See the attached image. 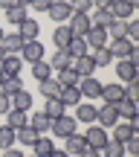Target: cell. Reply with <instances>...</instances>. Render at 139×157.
<instances>
[{
  "instance_id": "obj_8",
  "label": "cell",
  "mask_w": 139,
  "mask_h": 157,
  "mask_svg": "<svg viewBox=\"0 0 139 157\" xmlns=\"http://www.w3.org/2000/svg\"><path fill=\"white\" fill-rule=\"evenodd\" d=\"M84 41H87V50H99V47H107V29H101V26H90L87 29V35H84Z\"/></svg>"
},
{
  "instance_id": "obj_14",
  "label": "cell",
  "mask_w": 139,
  "mask_h": 157,
  "mask_svg": "<svg viewBox=\"0 0 139 157\" xmlns=\"http://www.w3.org/2000/svg\"><path fill=\"white\" fill-rule=\"evenodd\" d=\"M38 32H41V23L35 21V17H26L23 23H17V35H20L23 41H35Z\"/></svg>"
},
{
  "instance_id": "obj_39",
  "label": "cell",
  "mask_w": 139,
  "mask_h": 157,
  "mask_svg": "<svg viewBox=\"0 0 139 157\" xmlns=\"http://www.w3.org/2000/svg\"><path fill=\"white\" fill-rule=\"evenodd\" d=\"M15 146V128L0 125V148H12Z\"/></svg>"
},
{
  "instance_id": "obj_42",
  "label": "cell",
  "mask_w": 139,
  "mask_h": 157,
  "mask_svg": "<svg viewBox=\"0 0 139 157\" xmlns=\"http://www.w3.org/2000/svg\"><path fill=\"white\" fill-rule=\"evenodd\" d=\"M122 146H125V151H128V154H139V134H134V137H130V140H125L122 143Z\"/></svg>"
},
{
  "instance_id": "obj_37",
  "label": "cell",
  "mask_w": 139,
  "mask_h": 157,
  "mask_svg": "<svg viewBox=\"0 0 139 157\" xmlns=\"http://www.w3.org/2000/svg\"><path fill=\"white\" fill-rule=\"evenodd\" d=\"M78 82H81V76H78L72 67H67V70L58 73V84H61V87H72V84H78Z\"/></svg>"
},
{
  "instance_id": "obj_13",
  "label": "cell",
  "mask_w": 139,
  "mask_h": 157,
  "mask_svg": "<svg viewBox=\"0 0 139 157\" xmlns=\"http://www.w3.org/2000/svg\"><path fill=\"white\" fill-rule=\"evenodd\" d=\"M0 47H3L6 56H17V52H20V47H23V38H20L17 32H3V41H0Z\"/></svg>"
},
{
  "instance_id": "obj_25",
  "label": "cell",
  "mask_w": 139,
  "mask_h": 157,
  "mask_svg": "<svg viewBox=\"0 0 139 157\" xmlns=\"http://www.w3.org/2000/svg\"><path fill=\"white\" fill-rule=\"evenodd\" d=\"M87 52H90V50H87V41L72 35L70 44H67V56H70V58H81V56H87Z\"/></svg>"
},
{
  "instance_id": "obj_7",
  "label": "cell",
  "mask_w": 139,
  "mask_h": 157,
  "mask_svg": "<svg viewBox=\"0 0 139 157\" xmlns=\"http://www.w3.org/2000/svg\"><path fill=\"white\" fill-rule=\"evenodd\" d=\"M96 122L101 125V128H113V125L119 122V113H116V105H101L99 111H96Z\"/></svg>"
},
{
  "instance_id": "obj_16",
  "label": "cell",
  "mask_w": 139,
  "mask_h": 157,
  "mask_svg": "<svg viewBox=\"0 0 139 157\" xmlns=\"http://www.w3.org/2000/svg\"><path fill=\"white\" fill-rule=\"evenodd\" d=\"M110 12H113V17H116V21H130L136 9L130 6V0H113Z\"/></svg>"
},
{
  "instance_id": "obj_22",
  "label": "cell",
  "mask_w": 139,
  "mask_h": 157,
  "mask_svg": "<svg viewBox=\"0 0 139 157\" xmlns=\"http://www.w3.org/2000/svg\"><path fill=\"white\" fill-rule=\"evenodd\" d=\"M64 140H67V146H64V151L67 154H81L84 148H87V143H84V134H70V137H64Z\"/></svg>"
},
{
  "instance_id": "obj_41",
  "label": "cell",
  "mask_w": 139,
  "mask_h": 157,
  "mask_svg": "<svg viewBox=\"0 0 139 157\" xmlns=\"http://www.w3.org/2000/svg\"><path fill=\"white\" fill-rule=\"evenodd\" d=\"M125 99L139 102V82H128V84H125Z\"/></svg>"
},
{
  "instance_id": "obj_26",
  "label": "cell",
  "mask_w": 139,
  "mask_h": 157,
  "mask_svg": "<svg viewBox=\"0 0 139 157\" xmlns=\"http://www.w3.org/2000/svg\"><path fill=\"white\" fill-rule=\"evenodd\" d=\"M38 90L44 99H49V96H61V84H58V78H44V82H38Z\"/></svg>"
},
{
  "instance_id": "obj_40",
  "label": "cell",
  "mask_w": 139,
  "mask_h": 157,
  "mask_svg": "<svg viewBox=\"0 0 139 157\" xmlns=\"http://www.w3.org/2000/svg\"><path fill=\"white\" fill-rule=\"evenodd\" d=\"M67 3H70L72 15H87V12L93 9V0H67Z\"/></svg>"
},
{
  "instance_id": "obj_29",
  "label": "cell",
  "mask_w": 139,
  "mask_h": 157,
  "mask_svg": "<svg viewBox=\"0 0 139 157\" xmlns=\"http://www.w3.org/2000/svg\"><path fill=\"white\" fill-rule=\"evenodd\" d=\"M49 67L58 70V73H61V70H67V67H72V58L67 56V50H55V56L49 58Z\"/></svg>"
},
{
  "instance_id": "obj_15",
  "label": "cell",
  "mask_w": 139,
  "mask_h": 157,
  "mask_svg": "<svg viewBox=\"0 0 139 157\" xmlns=\"http://www.w3.org/2000/svg\"><path fill=\"white\" fill-rule=\"evenodd\" d=\"M0 70H3V76H20V70H23V58H20V56H3Z\"/></svg>"
},
{
  "instance_id": "obj_4",
  "label": "cell",
  "mask_w": 139,
  "mask_h": 157,
  "mask_svg": "<svg viewBox=\"0 0 139 157\" xmlns=\"http://www.w3.org/2000/svg\"><path fill=\"white\" fill-rule=\"evenodd\" d=\"M75 117H67V113H64V117H58V119H52V125H49V131L55 137H70V134H75Z\"/></svg>"
},
{
  "instance_id": "obj_49",
  "label": "cell",
  "mask_w": 139,
  "mask_h": 157,
  "mask_svg": "<svg viewBox=\"0 0 139 157\" xmlns=\"http://www.w3.org/2000/svg\"><path fill=\"white\" fill-rule=\"evenodd\" d=\"M46 157H70L67 151H64V148H52V151L49 154H46Z\"/></svg>"
},
{
  "instance_id": "obj_6",
  "label": "cell",
  "mask_w": 139,
  "mask_h": 157,
  "mask_svg": "<svg viewBox=\"0 0 139 157\" xmlns=\"http://www.w3.org/2000/svg\"><path fill=\"white\" fill-rule=\"evenodd\" d=\"M78 93H81V99H99L101 96V82L93 78V76L81 78V82H78Z\"/></svg>"
},
{
  "instance_id": "obj_35",
  "label": "cell",
  "mask_w": 139,
  "mask_h": 157,
  "mask_svg": "<svg viewBox=\"0 0 139 157\" xmlns=\"http://www.w3.org/2000/svg\"><path fill=\"white\" fill-rule=\"evenodd\" d=\"M32 78H38V82H44V78H52V67L46 58H41V61L32 64Z\"/></svg>"
},
{
  "instance_id": "obj_33",
  "label": "cell",
  "mask_w": 139,
  "mask_h": 157,
  "mask_svg": "<svg viewBox=\"0 0 139 157\" xmlns=\"http://www.w3.org/2000/svg\"><path fill=\"white\" fill-rule=\"evenodd\" d=\"M26 6H17V3H12L9 6V9H6V21H9V23H15V26H17V23H23V21H26Z\"/></svg>"
},
{
  "instance_id": "obj_9",
  "label": "cell",
  "mask_w": 139,
  "mask_h": 157,
  "mask_svg": "<svg viewBox=\"0 0 139 157\" xmlns=\"http://www.w3.org/2000/svg\"><path fill=\"white\" fill-rule=\"evenodd\" d=\"M134 47L136 44H130L128 38H110V41H107V50H110V56L116 58V61H119V58H128Z\"/></svg>"
},
{
  "instance_id": "obj_50",
  "label": "cell",
  "mask_w": 139,
  "mask_h": 157,
  "mask_svg": "<svg viewBox=\"0 0 139 157\" xmlns=\"http://www.w3.org/2000/svg\"><path fill=\"white\" fill-rule=\"evenodd\" d=\"M12 3H15V0H0V9H9Z\"/></svg>"
},
{
  "instance_id": "obj_30",
  "label": "cell",
  "mask_w": 139,
  "mask_h": 157,
  "mask_svg": "<svg viewBox=\"0 0 139 157\" xmlns=\"http://www.w3.org/2000/svg\"><path fill=\"white\" fill-rule=\"evenodd\" d=\"M0 90H3L6 96H15L17 90H23L20 76H3V82H0Z\"/></svg>"
},
{
  "instance_id": "obj_36",
  "label": "cell",
  "mask_w": 139,
  "mask_h": 157,
  "mask_svg": "<svg viewBox=\"0 0 139 157\" xmlns=\"http://www.w3.org/2000/svg\"><path fill=\"white\" fill-rule=\"evenodd\" d=\"M52 148H55V146H52V140H49V137H44V134H41L38 140L32 143V151H35V157H46V154L52 151Z\"/></svg>"
},
{
  "instance_id": "obj_46",
  "label": "cell",
  "mask_w": 139,
  "mask_h": 157,
  "mask_svg": "<svg viewBox=\"0 0 139 157\" xmlns=\"http://www.w3.org/2000/svg\"><path fill=\"white\" fill-rule=\"evenodd\" d=\"M3 157H23V151L12 146V148H3Z\"/></svg>"
},
{
  "instance_id": "obj_47",
  "label": "cell",
  "mask_w": 139,
  "mask_h": 157,
  "mask_svg": "<svg viewBox=\"0 0 139 157\" xmlns=\"http://www.w3.org/2000/svg\"><path fill=\"white\" fill-rule=\"evenodd\" d=\"M113 0H93V9H110Z\"/></svg>"
},
{
  "instance_id": "obj_52",
  "label": "cell",
  "mask_w": 139,
  "mask_h": 157,
  "mask_svg": "<svg viewBox=\"0 0 139 157\" xmlns=\"http://www.w3.org/2000/svg\"><path fill=\"white\" fill-rule=\"evenodd\" d=\"M3 56H6V52H3V47H0V61H3Z\"/></svg>"
},
{
  "instance_id": "obj_17",
  "label": "cell",
  "mask_w": 139,
  "mask_h": 157,
  "mask_svg": "<svg viewBox=\"0 0 139 157\" xmlns=\"http://www.w3.org/2000/svg\"><path fill=\"white\" fill-rule=\"evenodd\" d=\"M134 134H139V128H136V125H130V122H116V125H113V134H110V140H119V143H125V140H130Z\"/></svg>"
},
{
  "instance_id": "obj_38",
  "label": "cell",
  "mask_w": 139,
  "mask_h": 157,
  "mask_svg": "<svg viewBox=\"0 0 139 157\" xmlns=\"http://www.w3.org/2000/svg\"><path fill=\"white\" fill-rule=\"evenodd\" d=\"M101 157H125V146L119 140H107V146L101 148Z\"/></svg>"
},
{
  "instance_id": "obj_48",
  "label": "cell",
  "mask_w": 139,
  "mask_h": 157,
  "mask_svg": "<svg viewBox=\"0 0 139 157\" xmlns=\"http://www.w3.org/2000/svg\"><path fill=\"white\" fill-rule=\"evenodd\" d=\"M78 157H101V151H96V148H90V146H87V148H84V151L78 154Z\"/></svg>"
},
{
  "instance_id": "obj_23",
  "label": "cell",
  "mask_w": 139,
  "mask_h": 157,
  "mask_svg": "<svg viewBox=\"0 0 139 157\" xmlns=\"http://www.w3.org/2000/svg\"><path fill=\"white\" fill-rule=\"evenodd\" d=\"M70 38H72V32L64 26V23H58V26H55V32H52V44H55V50H67Z\"/></svg>"
},
{
  "instance_id": "obj_32",
  "label": "cell",
  "mask_w": 139,
  "mask_h": 157,
  "mask_svg": "<svg viewBox=\"0 0 139 157\" xmlns=\"http://www.w3.org/2000/svg\"><path fill=\"white\" fill-rule=\"evenodd\" d=\"M90 58L96 61V67H110L113 64V56L107 47H99V50H90Z\"/></svg>"
},
{
  "instance_id": "obj_34",
  "label": "cell",
  "mask_w": 139,
  "mask_h": 157,
  "mask_svg": "<svg viewBox=\"0 0 139 157\" xmlns=\"http://www.w3.org/2000/svg\"><path fill=\"white\" fill-rule=\"evenodd\" d=\"M58 99L64 102V108H70V105H78V102H81L78 84H72V87H61V96H58Z\"/></svg>"
},
{
  "instance_id": "obj_44",
  "label": "cell",
  "mask_w": 139,
  "mask_h": 157,
  "mask_svg": "<svg viewBox=\"0 0 139 157\" xmlns=\"http://www.w3.org/2000/svg\"><path fill=\"white\" fill-rule=\"evenodd\" d=\"M9 111H12V99L3 93V90H0V117H6Z\"/></svg>"
},
{
  "instance_id": "obj_45",
  "label": "cell",
  "mask_w": 139,
  "mask_h": 157,
  "mask_svg": "<svg viewBox=\"0 0 139 157\" xmlns=\"http://www.w3.org/2000/svg\"><path fill=\"white\" fill-rule=\"evenodd\" d=\"M52 6V0H32V3H29V9H35V12H46Z\"/></svg>"
},
{
  "instance_id": "obj_2",
  "label": "cell",
  "mask_w": 139,
  "mask_h": 157,
  "mask_svg": "<svg viewBox=\"0 0 139 157\" xmlns=\"http://www.w3.org/2000/svg\"><path fill=\"white\" fill-rule=\"evenodd\" d=\"M17 56H20L23 61L35 64V61H41V58H44V44H41L38 38H35V41H23V47H20V52H17Z\"/></svg>"
},
{
  "instance_id": "obj_12",
  "label": "cell",
  "mask_w": 139,
  "mask_h": 157,
  "mask_svg": "<svg viewBox=\"0 0 139 157\" xmlns=\"http://www.w3.org/2000/svg\"><path fill=\"white\" fill-rule=\"evenodd\" d=\"M90 26H93V23H90V15H70V26L67 29L75 35V38H84Z\"/></svg>"
},
{
  "instance_id": "obj_3",
  "label": "cell",
  "mask_w": 139,
  "mask_h": 157,
  "mask_svg": "<svg viewBox=\"0 0 139 157\" xmlns=\"http://www.w3.org/2000/svg\"><path fill=\"white\" fill-rule=\"evenodd\" d=\"M101 102H107V105H116V102L125 99V84L122 82H110V84H101Z\"/></svg>"
},
{
  "instance_id": "obj_10",
  "label": "cell",
  "mask_w": 139,
  "mask_h": 157,
  "mask_svg": "<svg viewBox=\"0 0 139 157\" xmlns=\"http://www.w3.org/2000/svg\"><path fill=\"white\" fill-rule=\"evenodd\" d=\"M46 15H49L55 23H64V21H70L72 9H70V3H67V0H52V6L46 9Z\"/></svg>"
},
{
  "instance_id": "obj_53",
  "label": "cell",
  "mask_w": 139,
  "mask_h": 157,
  "mask_svg": "<svg viewBox=\"0 0 139 157\" xmlns=\"http://www.w3.org/2000/svg\"><path fill=\"white\" fill-rule=\"evenodd\" d=\"M0 41H3V29H0Z\"/></svg>"
},
{
  "instance_id": "obj_1",
  "label": "cell",
  "mask_w": 139,
  "mask_h": 157,
  "mask_svg": "<svg viewBox=\"0 0 139 157\" xmlns=\"http://www.w3.org/2000/svg\"><path fill=\"white\" fill-rule=\"evenodd\" d=\"M107 140H110V134H107V128H101V125H87V131H84V143H87L90 148H96V151H101V148L107 146Z\"/></svg>"
},
{
  "instance_id": "obj_21",
  "label": "cell",
  "mask_w": 139,
  "mask_h": 157,
  "mask_svg": "<svg viewBox=\"0 0 139 157\" xmlns=\"http://www.w3.org/2000/svg\"><path fill=\"white\" fill-rule=\"evenodd\" d=\"M44 113L49 119H58V117H64V113H67V108H64V102L58 99V96H49V99H46V105H44Z\"/></svg>"
},
{
  "instance_id": "obj_43",
  "label": "cell",
  "mask_w": 139,
  "mask_h": 157,
  "mask_svg": "<svg viewBox=\"0 0 139 157\" xmlns=\"http://www.w3.org/2000/svg\"><path fill=\"white\" fill-rule=\"evenodd\" d=\"M125 38H128L130 44H134V41L139 38V21H134V17L128 21V35H125Z\"/></svg>"
},
{
  "instance_id": "obj_5",
  "label": "cell",
  "mask_w": 139,
  "mask_h": 157,
  "mask_svg": "<svg viewBox=\"0 0 139 157\" xmlns=\"http://www.w3.org/2000/svg\"><path fill=\"white\" fill-rule=\"evenodd\" d=\"M116 82H122V84L139 82V70L128 61V58H119V61H116Z\"/></svg>"
},
{
  "instance_id": "obj_55",
  "label": "cell",
  "mask_w": 139,
  "mask_h": 157,
  "mask_svg": "<svg viewBox=\"0 0 139 157\" xmlns=\"http://www.w3.org/2000/svg\"><path fill=\"white\" fill-rule=\"evenodd\" d=\"M32 157H35V154H32Z\"/></svg>"
},
{
  "instance_id": "obj_27",
  "label": "cell",
  "mask_w": 139,
  "mask_h": 157,
  "mask_svg": "<svg viewBox=\"0 0 139 157\" xmlns=\"http://www.w3.org/2000/svg\"><path fill=\"white\" fill-rule=\"evenodd\" d=\"M29 125H32L38 134H46V131H49V125H52V119L46 117L44 111H38V113H32V117H29Z\"/></svg>"
},
{
  "instance_id": "obj_51",
  "label": "cell",
  "mask_w": 139,
  "mask_h": 157,
  "mask_svg": "<svg viewBox=\"0 0 139 157\" xmlns=\"http://www.w3.org/2000/svg\"><path fill=\"white\" fill-rule=\"evenodd\" d=\"M15 3H17V6H26V9H29V3H32V0H15Z\"/></svg>"
},
{
  "instance_id": "obj_28",
  "label": "cell",
  "mask_w": 139,
  "mask_h": 157,
  "mask_svg": "<svg viewBox=\"0 0 139 157\" xmlns=\"http://www.w3.org/2000/svg\"><path fill=\"white\" fill-rule=\"evenodd\" d=\"M116 113H119V119L130 122V119L136 117V102H130V99H122V102H116Z\"/></svg>"
},
{
  "instance_id": "obj_54",
  "label": "cell",
  "mask_w": 139,
  "mask_h": 157,
  "mask_svg": "<svg viewBox=\"0 0 139 157\" xmlns=\"http://www.w3.org/2000/svg\"><path fill=\"white\" fill-rule=\"evenodd\" d=\"M0 82H3V70H0Z\"/></svg>"
},
{
  "instance_id": "obj_31",
  "label": "cell",
  "mask_w": 139,
  "mask_h": 157,
  "mask_svg": "<svg viewBox=\"0 0 139 157\" xmlns=\"http://www.w3.org/2000/svg\"><path fill=\"white\" fill-rule=\"evenodd\" d=\"M9 99H12V108H17V111H29V108H32V93H29V90H17Z\"/></svg>"
},
{
  "instance_id": "obj_20",
  "label": "cell",
  "mask_w": 139,
  "mask_h": 157,
  "mask_svg": "<svg viewBox=\"0 0 139 157\" xmlns=\"http://www.w3.org/2000/svg\"><path fill=\"white\" fill-rule=\"evenodd\" d=\"M72 70H75L81 78H87V76H93L96 73V61L90 58V52L87 56H81V58H75V64H72Z\"/></svg>"
},
{
  "instance_id": "obj_18",
  "label": "cell",
  "mask_w": 139,
  "mask_h": 157,
  "mask_svg": "<svg viewBox=\"0 0 139 157\" xmlns=\"http://www.w3.org/2000/svg\"><path fill=\"white\" fill-rule=\"evenodd\" d=\"M38 131L32 128V125H23V128H17L15 131V143H20V146H26V148H32V143L38 140Z\"/></svg>"
},
{
  "instance_id": "obj_11",
  "label": "cell",
  "mask_w": 139,
  "mask_h": 157,
  "mask_svg": "<svg viewBox=\"0 0 139 157\" xmlns=\"http://www.w3.org/2000/svg\"><path fill=\"white\" fill-rule=\"evenodd\" d=\"M96 111H99V108H96L93 102H78V105H75V122L93 125L96 122Z\"/></svg>"
},
{
  "instance_id": "obj_19",
  "label": "cell",
  "mask_w": 139,
  "mask_h": 157,
  "mask_svg": "<svg viewBox=\"0 0 139 157\" xmlns=\"http://www.w3.org/2000/svg\"><path fill=\"white\" fill-rule=\"evenodd\" d=\"M6 125L9 128H23V125H29V111H17V108H12L9 113H6Z\"/></svg>"
},
{
  "instance_id": "obj_24",
  "label": "cell",
  "mask_w": 139,
  "mask_h": 157,
  "mask_svg": "<svg viewBox=\"0 0 139 157\" xmlns=\"http://www.w3.org/2000/svg\"><path fill=\"white\" fill-rule=\"evenodd\" d=\"M113 21H116V17H113L110 9H93V17H90V23H93V26H101V29H107Z\"/></svg>"
}]
</instances>
